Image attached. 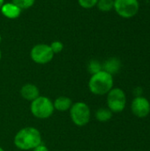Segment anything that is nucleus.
<instances>
[{
  "mask_svg": "<svg viewBox=\"0 0 150 151\" xmlns=\"http://www.w3.org/2000/svg\"><path fill=\"white\" fill-rule=\"evenodd\" d=\"M121 68V62L117 58H111L107 59L103 65V70L113 75L119 72Z\"/></svg>",
  "mask_w": 150,
  "mask_h": 151,
  "instance_id": "obj_12",
  "label": "nucleus"
},
{
  "mask_svg": "<svg viewBox=\"0 0 150 151\" xmlns=\"http://www.w3.org/2000/svg\"><path fill=\"white\" fill-rule=\"evenodd\" d=\"M50 46L54 54H58L64 50V43L60 41H53Z\"/></svg>",
  "mask_w": 150,
  "mask_h": 151,
  "instance_id": "obj_18",
  "label": "nucleus"
},
{
  "mask_svg": "<svg viewBox=\"0 0 150 151\" xmlns=\"http://www.w3.org/2000/svg\"><path fill=\"white\" fill-rule=\"evenodd\" d=\"M11 2L14 3L17 6H19L23 11L31 8L34 4L35 0H11Z\"/></svg>",
  "mask_w": 150,
  "mask_h": 151,
  "instance_id": "obj_16",
  "label": "nucleus"
},
{
  "mask_svg": "<svg viewBox=\"0 0 150 151\" xmlns=\"http://www.w3.org/2000/svg\"><path fill=\"white\" fill-rule=\"evenodd\" d=\"M0 151H4V150L3 148H1V147H0Z\"/></svg>",
  "mask_w": 150,
  "mask_h": 151,
  "instance_id": "obj_24",
  "label": "nucleus"
},
{
  "mask_svg": "<svg viewBox=\"0 0 150 151\" xmlns=\"http://www.w3.org/2000/svg\"><path fill=\"white\" fill-rule=\"evenodd\" d=\"M88 70L92 74H95L103 70V65L97 60H91L88 65Z\"/></svg>",
  "mask_w": 150,
  "mask_h": 151,
  "instance_id": "obj_15",
  "label": "nucleus"
},
{
  "mask_svg": "<svg viewBox=\"0 0 150 151\" xmlns=\"http://www.w3.org/2000/svg\"><path fill=\"white\" fill-rule=\"evenodd\" d=\"M33 151H50L49 149L47 148V146H45L43 143L40 144L39 146H37L36 148H34Z\"/></svg>",
  "mask_w": 150,
  "mask_h": 151,
  "instance_id": "obj_19",
  "label": "nucleus"
},
{
  "mask_svg": "<svg viewBox=\"0 0 150 151\" xmlns=\"http://www.w3.org/2000/svg\"><path fill=\"white\" fill-rule=\"evenodd\" d=\"M113 75L103 70L92 74L88 81L89 91L95 96L107 95L113 88Z\"/></svg>",
  "mask_w": 150,
  "mask_h": 151,
  "instance_id": "obj_2",
  "label": "nucleus"
},
{
  "mask_svg": "<svg viewBox=\"0 0 150 151\" xmlns=\"http://www.w3.org/2000/svg\"><path fill=\"white\" fill-rule=\"evenodd\" d=\"M147 2H148V3L150 4V0H147Z\"/></svg>",
  "mask_w": 150,
  "mask_h": 151,
  "instance_id": "obj_25",
  "label": "nucleus"
},
{
  "mask_svg": "<svg viewBox=\"0 0 150 151\" xmlns=\"http://www.w3.org/2000/svg\"><path fill=\"white\" fill-rule=\"evenodd\" d=\"M20 96L27 101L32 102L40 96V90L38 87L32 83H27L20 88Z\"/></svg>",
  "mask_w": 150,
  "mask_h": 151,
  "instance_id": "obj_10",
  "label": "nucleus"
},
{
  "mask_svg": "<svg viewBox=\"0 0 150 151\" xmlns=\"http://www.w3.org/2000/svg\"><path fill=\"white\" fill-rule=\"evenodd\" d=\"M141 94H142V88H140V87L135 88V89H134V95L136 96H141Z\"/></svg>",
  "mask_w": 150,
  "mask_h": 151,
  "instance_id": "obj_20",
  "label": "nucleus"
},
{
  "mask_svg": "<svg viewBox=\"0 0 150 151\" xmlns=\"http://www.w3.org/2000/svg\"><path fill=\"white\" fill-rule=\"evenodd\" d=\"M131 110L137 118H146L150 113L149 101L144 96H136L132 102Z\"/></svg>",
  "mask_w": 150,
  "mask_h": 151,
  "instance_id": "obj_8",
  "label": "nucleus"
},
{
  "mask_svg": "<svg viewBox=\"0 0 150 151\" xmlns=\"http://www.w3.org/2000/svg\"><path fill=\"white\" fill-rule=\"evenodd\" d=\"M70 111V117L72 123L77 127H85L91 119V111L89 106L84 102L72 104Z\"/></svg>",
  "mask_w": 150,
  "mask_h": 151,
  "instance_id": "obj_4",
  "label": "nucleus"
},
{
  "mask_svg": "<svg viewBox=\"0 0 150 151\" xmlns=\"http://www.w3.org/2000/svg\"><path fill=\"white\" fill-rule=\"evenodd\" d=\"M113 9L120 17L130 19L138 13L140 4L138 0H114Z\"/></svg>",
  "mask_w": 150,
  "mask_h": 151,
  "instance_id": "obj_7",
  "label": "nucleus"
},
{
  "mask_svg": "<svg viewBox=\"0 0 150 151\" xmlns=\"http://www.w3.org/2000/svg\"><path fill=\"white\" fill-rule=\"evenodd\" d=\"M126 105V96L123 89L112 88L107 94V106L112 112L118 113L125 110Z\"/></svg>",
  "mask_w": 150,
  "mask_h": 151,
  "instance_id": "obj_5",
  "label": "nucleus"
},
{
  "mask_svg": "<svg viewBox=\"0 0 150 151\" xmlns=\"http://www.w3.org/2000/svg\"><path fill=\"white\" fill-rule=\"evenodd\" d=\"M98 0H78V3L80 7L83 9H92L96 6Z\"/></svg>",
  "mask_w": 150,
  "mask_h": 151,
  "instance_id": "obj_17",
  "label": "nucleus"
},
{
  "mask_svg": "<svg viewBox=\"0 0 150 151\" xmlns=\"http://www.w3.org/2000/svg\"><path fill=\"white\" fill-rule=\"evenodd\" d=\"M96 6L101 12H110L114 8V0H98Z\"/></svg>",
  "mask_w": 150,
  "mask_h": 151,
  "instance_id": "obj_14",
  "label": "nucleus"
},
{
  "mask_svg": "<svg viewBox=\"0 0 150 151\" xmlns=\"http://www.w3.org/2000/svg\"><path fill=\"white\" fill-rule=\"evenodd\" d=\"M1 42H2V36H1V34H0V43H1Z\"/></svg>",
  "mask_w": 150,
  "mask_h": 151,
  "instance_id": "obj_23",
  "label": "nucleus"
},
{
  "mask_svg": "<svg viewBox=\"0 0 150 151\" xmlns=\"http://www.w3.org/2000/svg\"><path fill=\"white\" fill-rule=\"evenodd\" d=\"M72 104L73 103H72V99L70 97L65 96H58L53 102L54 109L57 110V111H62V112L69 111L71 109Z\"/></svg>",
  "mask_w": 150,
  "mask_h": 151,
  "instance_id": "obj_11",
  "label": "nucleus"
},
{
  "mask_svg": "<svg viewBox=\"0 0 150 151\" xmlns=\"http://www.w3.org/2000/svg\"><path fill=\"white\" fill-rule=\"evenodd\" d=\"M112 111L108 108H100L95 111V117L99 122H107L112 118Z\"/></svg>",
  "mask_w": 150,
  "mask_h": 151,
  "instance_id": "obj_13",
  "label": "nucleus"
},
{
  "mask_svg": "<svg viewBox=\"0 0 150 151\" xmlns=\"http://www.w3.org/2000/svg\"><path fill=\"white\" fill-rule=\"evenodd\" d=\"M0 12L4 17L9 19H15L20 16L22 10L19 6H17L14 3L8 2V3H4V4L0 9Z\"/></svg>",
  "mask_w": 150,
  "mask_h": 151,
  "instance_id": "obj_9",
  "label": "nucleus"
},
{
  "mask_svg": "<svg viewBox=\"0 0 150 151\" xmlns=\"http://www.w3.org/2000/svg\"><path fill=\"white\" fill-rule=\"evenodd\" d=\"M4 0H0V9L2 7V5L4 4Z\"/></svg>",
  "mask_w": 150,
  "mask_h": 151,
  "instance_id": "obj_21",
  "label": "nucleus"
},
{
  "mask_svg": "<svg viewBox=\"0 0 150 151\" xmlns=\"http://www.w3.org/2000/svg\"><path fill=\"white\" fill-rule=\"evenodd\" d=\"M54 111L53 102L47 96H39L37 98L33 100L30 104V111L36 119H49L52 116Z\"/></svg>",
  "mask_w": 150,
  "mask_h": 151,
  "instance_id": "obj_3",
  "label": "nucleus"
},
{
  "mask_svg": "<svg viewBox=\"0 0 150 151\" xmlns=\"http://www.w3.org/2000/svg\"><path fill=\"white\" fill-rule=\"evenodd\" d=\"M54 55L50 44L46 43L35 44L30 50L31 59L38 65H46L50 63L53 59Z\"/></svg>",
  "mask_w": 150,
  "mask_h": 151,
  "instance_id": "obj_6",
  "label": "nucleus"
},
{
  "mask_svg": "<svg viewBox=\"0 0 150 151\" xmlns=\"http://www.w3.org/2000/svg\"><path fill=\"white\" fill-rule=\"evenodd\" d=\"M14 145L20 150H33L42 143L40 131L33 127H27L20 129L14 137Z\"/></svg>",
  "mask_w": 150,
  "mask_h": 151,
  "instance_id": "obj_1",
  "label": "nucleus"
},
{
  "mask_svg": "<svg viewBox=\"0 0 150 151\" xmlns=\"http://www.w3.org/2000/svg\"><path fill=\"white\" fill-rule=\"evenodd\" d=\"M1 58H2V51L0 50V60H1Z\"/></svg>",
  "mask_w": 150,
  "mask_h": 151,
  "instance_id": "obj_22",
  "label": "nucleus"
}]
</instances>
